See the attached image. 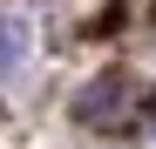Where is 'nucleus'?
<instances>
[{
	"mask_svg": "<svg viewBox=\"0 0 156 149\" xmlns=\"http://www.w3.org/2000/svg\"><path fill=\"white\" fill-rule=\"evenodd\" d=\"M20 61H27V27L14 14H0V74H14Z\"/></svg>",
	"mask_w": 156,
	"mask_h": 149,
	"instance_id": "nucleus-2",
	"label": "nucleus"
},
{
	"mask_svg": "<svg viewBox=\"0 0 156 149\" xmlns=\"http://www.w3.org/2000/svg\"><path fill=\"white\" fill-rule=\"evenodd\" d=\"M75 115H82L88 129H115V122L129 115V81H122V74H102V81H88L82 95H75Z\"/></svg>",
	"mask_w": 156,
	"mask_h": 149,
	"instance_id": "nucleus-1",
	"label": "nucleus"
}]
</instances>
